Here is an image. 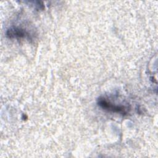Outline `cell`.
<instances>
[{"mask_svg":"<svg viewBox=\"0 0 158 158\" xmlns=\"http://www.w3.org/2000/svg\"><path fill=\"white\" fill-rule=\"evenodd\" d=\"M98 105L103 109L122 115L127 114L128 111V107L114 104L110 101H108L105 98H99L98 100Z\"/></svg>","mask_w":158,"mask_h":158,"instance_id":"cell-1","label":"cell"},{"mask_svg":"<svg viewBox=\"0 0 158 158\" xmlns=\"http://www.w3.org/2000/svg\"><path fill=\"white\" fill-rule=\"evenodd\" d=\"M6 36L10 39H22L30 38V34L24 28L19 27H12L7 30Z\"/></svg>","mask_w":158,"mask_h":158,"instance_id":"cell-2","label":"cell"}]
</instances>
